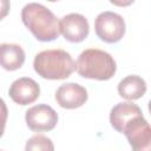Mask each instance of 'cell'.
<instances>
[{"instance_id":"cell-1","label":"cell","mask_w":151,"mask_h":151,"mask_svg":"<svg viewBox=\"0 0 151 151\" xmlns=\"http://www.w3.org/2000/svg\"><path fill=\"white\" fill-rule=\"evenodd\" d=\"M21 20L39 41H53L60 34L58 18L41 4L25 5L21 11Z\"/></svg>"},{"instance_id":"cell-2","label":"cell","mask_w":151,"mask_h":151,"mask_svg":"<svg viewBox=\"0 0 151 151\" xmlns=\"http://www.w3.org/2000/svg\"><path fill=\"white\" fill-rule=\"evenodd\" d=\"M34 71L44 79L61 80L76 70V61L65 50H46L39 52L33 61Z\"/></svg>"},{"instance_id":"cell-3","label":"cell","mask_w":151,"mask_h":151,"mask_svg":"<svg viewBox=\"0 0 151 151\" xmlns=\"http://www.w3.org/2000/svg\"><path fill=\"white\" fill-rule=\"evenodd\" d=\"M76 70L83 78L109 80L114 76L117 65L110 53L98 48H87L79 54Z\"/></svg>"},{"instance_id":"cell-4","label":"cell","mask_w":151,"mask_h":151,"mask_svg":"<svg viewBox=\"0 0 151 151\" xmlns=\"http://www.w3.org/2000/svg\"><path fill=\"white\" fill-rule=\"evenodd\" d=\"M94 31L98 38L105 42H118L125 34V21L118 13L105 11L97 15Z\"/></svg>"},{"instance_id":"cell-5","label":"cell","mask_w":151,"mask_h":151,"mask_svg":"<svg viewBox=\"0 0 151 151\" xmlns=\"http://www.w3.org/2000/svg\"><path fill=\"white\" fill-rule=\"evenodd\" d=\"M123 133L126 136L132 151H151V129L144 116L132 119Z\"/></svg>"},{"instance_id":"cell-6","label":"cell","mask_w":151,"mask_h":151,"mask_svg":"<svg viewBox=\"0 0 151 151\" xmlns=\"http://www.w3.org/2000/svg\"><path fill=\"white\" fill-rule=\"evenodd\" d=\"M26 124L34 132H46L55 127L58 123V113L46 104L32 106L26 111Z\"/></svg>"},{"instance_id":"cell-7","label":"cell","mask_w":151,"mask_h":151,"mask_svg":"<svg viewBox=\"0 0 151 151\" xmlns=\"http://www.w3.org/2000/svg\"><path fill=\"white\" fill-rule=\"evenodd\" d=\"M59 31L70 42H81L90 32L87 19L79 13H70L59 21Z\"/></svg>"},{"instance_id":"cell-8","label":"cell","mask_w":151,"mask_h":151,"mask_svg":"<svg viewBox=\"0 0 151 151\" xmlns=\"http://www.w3.org/2000/svg\"><path fill=\"white\" fill-rule=\"evenodd\" d=\"M8 94L14 103L19 105H28L39 98L40 86L32 78L22 77L12 83Z\"/></svg>"},{"instance_id":"cell-9","label":"cell","mask_w":151,"mask_h":151,"mask_svg":"<svg viewBox=\"0 0 151 151\" xmlns=\"http://www.w3.org/2000/svg\"><path fill=\"white\" fill-rule=\"evenodd\" d=\"M87 91L77 83L63 84L55 92V100L63 109L72 110L83 106L87 100Z\"/></svg>"},{"instance_id":"cell-10","label":"cell","mask_w":151,"mask_h":151,"mask_svg":"<svg viewBox=\"0 0 151 151\" xmlns=\"http://www.w3.org/2000/svg\"><path fill=\"white\" fill-rule=\"evenodd\" d=\"M139 116H143V112L138 105L129 101L119 103L116 106H113L110 112V123L116 131L123 133L124 127L132 119Z\"/></svg>"},{"instance_id":"cell-11","label":"cell","mask_w":151,"mask_h":151,"mask_svg":"<svg viewBox=\"0 0 151 151\" xmlns=\"http://www.w3.org/2000/svg\"><path fill=\"white\" fill-rule=\"evenodd\" d=\"M25 51L17 44H0V66L7 71H15L25 63Z\"/></svg>"},{"instance_id":"cell-12","label":"cell","mask_w":151,"mask_h":151,"mask_svg":"<svg viewBox=\"0 0 151 151\" xmlns=\"http://www.w3.org/2000/svg\"><path fill=\"white\" fill-rule=\"evenodd\" d=\"M146 92V83L139 76H127L118 84V93L122 98L127 100H136L142 98Z\"/></svg>"},{"instance_id":"cell-13","label":"cell","mask_w":151,"mask_h":151,"mask_svg":"<svg viewBox=\"0 0 151 151\" xmlns=\"http://www.w3.org/2000/svg\"><path fill=\"white\" fill-rule=\"evenodd\" d=\"M25 151H54V145L48 137L35 134L26 142Z\"/></svg>"},{"instance_id":"cell-14","label":"cell","mask_w":151,"mask_h":151,"mask_svg":"<svg viewBox=\"0 0 151 151\" xmlns=\"http://www.w3.org/2000/svg\"><path fill=\"white\" fill-rule=\"evenodd\" d=\"M7 117H8V110H7L6 103L4 101V99L0 98V137H2L4 134Z\"/></svg>"},{"instance_id":"cell-15","label":"cell","mask_w":151,"mask_h":151,"mask_svg":"<svg viewBox=\"0 0 151 151\" xmlns=\"http://www.w3.org/2000/svg\"><path fill=\"white\" fill-rule=\"evenodd\" d=\"M11 4L8 0H0V20H2L9 13Z\"/></svg>"},{"instance_id":"cell-16","label":"cell","mask_w":151,"mask_h":151,"mask_svg":"<svg viewBox=\"0 0 151 151\" xmlns=\"http://www.w3.org/2000/svg\"><path fill=\"white\" fill-rule=\"evenodd\" d=\"M0 151H1V150H0Z\"/></svg>"}]
</instances>
